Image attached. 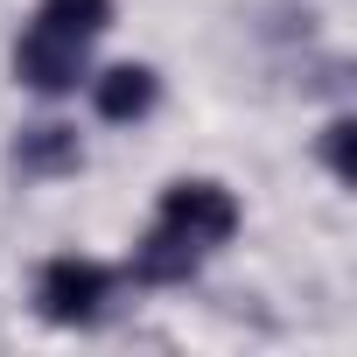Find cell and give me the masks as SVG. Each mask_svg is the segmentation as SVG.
<instances>
[{
	"mask_svg": "<svg viewBox=\"0 0 357 357\" xmlns=\"http://www.w3.org/2000/svg\"><path fill=\"white\" fill-rule=\"evenodd\" d=\"M154 98H161V77H154L147 63H112V70L91 77V105H98V119H112V126L147 119Z\"/></svg>",
	"mask_w": 357,
	"mask_h": 357,
	"instance_id": "277c9868",
	"label": "cell"
},
{
	"mask_svg": "<svg viewBox=\"0 0 357 357\" xmlns=\"http://www.w3.org/2000/svg\"><path fill=\"white\" fill-rule=\"evenodd\" d=\"M112 29V0H43L29 15V36L15 43V77L43 98L77 91L91 43Z\"/></svg>",
	"mask_w": 357,
	"mask_h": 357,
	"instance_id": "7a4b0ae2",
	"label": "cell"
},
{
	"mask_svg": "<svg viewBox=\"0 0 357 357\" xmlns=\"http://www.w3.org/2000/svg\"><path fill=\"white\" fill-rule=\"evenodd\" d=\"M77 161H84V147H77V126H56V119H43V126H22V140H15V168L29 175V183L70 175Z\"/></svg>",
	"mask_w": 357,
	"mask_h": 357,
	"instance_id": "5b68a950",
	"label": "cell"
},
{
	"mask_svg": "<svg viewBox=\"0 0 357 357\" xmlns=\"http://www.w3.org/2000/svg\"><path fill=\"white\" fill-rule=\"evenodd\" d=\"M322 154H329V168H336V183H357V126H350V119H329V126H322Z\"/></svg>",
	"mask_w": 357,
	"mask_h": 357,
	"instance_id": "8992f818",
	"label": "cell"
},
{
	"mask_svg": "<svg viewBox=\"0 0 357 357\" xmlns=\"http://www.w3.org/2000/svg\"><path fill=\"white\" fill-rule=\"evenodd\" d=\"M238 231V197L225 183H168L154 231L133 245V280L140 287H175L204 266V252H218Z\"/></svg>",
	"mask_w": 357,
	"mask_h": 357,
	"instance_id": "6da1fadb",
	"label": "cell"
},
{
	"mask_svg": "<svg viewBox=\"0 0 357 357\" xmlns=\"http://www.w3.org/2000/svg\"><path fill=\"white\" fill-rule=\"evenodd\" d=\"M105 301H112V266L77 259V252L50 259L43 280H36V308H43V322H56V329H91V322L105 315Z\"/></svg>",
	"mask_w": 357,
	"mask_h": 357,
	"instance_id": "3957f363",
	"label": "cell"
}]
</instances>
